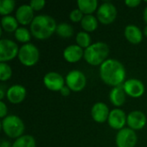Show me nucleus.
Instances as JSON below:
<instances>
[{"label": "nucleus", "instance_id": "f257e3e1", "mask_svg": "<svg viewBox=\"0 0 147 147\" xmlns=\"http://www.w3.org/2000/svg\"><path fill=\"white\" fill-rule=\"evenodd\" d=\"M100 77L108 85L121 86L126 78L124 65L115 59H109L100 65Z\"/></svg>", "mask_w": 147, "mask_h": 147}, {"label": "nucleus", "instance_id": "f03ea898", "mask_svg": "<svg viewBox=\"0 0 147 147\" xmlns=\"http://www.w3.org/2000/svg\"><path fill=\"white\" fill-rule=\"evenodd\" d=\"M55 20L48 15L36 16L30 24L31 34L38 40H46L51 37L57 29Z\"/></svg>", "mask_w": 147, "mask_h": 147}, {"label": "nucleus", "instance_id": "7ed1b4c3", "mask_svg": "<svg viewBox=\"0 0 147 147\" xmlns=\"http://www.w3.org/2000/svg\"><path fill=\"white\" fill-rule=\"evenodd\" d=\"M109 54V47L104 42H96L84 49V58L89 65L96 66L105 62Z\"/></svg>", "mask_w": 147, "mask_h": 147}, {"label": "nucleus", "instance_id": "20e7f679", "mask_svg": "<svg viewBox=\"0 0 147 147\" xmlns=\"http://www.w3.org/2000/svg\"><path fill=\"white\" fill-rule=\"evenodd\" d=\"M2 128L3 133L11 139H18L22 136L25 126L23 121L17 115H7L2 121Z\"/></svg>", "mask_w": 147, "mask_h": 147}, {"label": "nucleus", "instance_id": "39448f33", "mask_svg": "<svg viewBox=\"0 0 147 147\" xmlns=\"http://www.w3.org/2000/svg\"><path fill=\"white\" fill-rule=\"evenodd\" d=\"M17 57L23 65L33 66L39 61L40 52L36 46L32 43H27L21 47Z\"/></svg>", "mask_w": 147, "mask_h": 147}, {"label": "nucleus", "instance_id": "423d86ee", "mask_svg": "<svg viewBox=\"0 0 147 147\" xmlns=\"http://www.w3.org/2000/svg\"><path fill=\"white\" fill-rule=\"evenodd\" d=\"M117 17L116 7L110 2H105L97 9L96 18L98 22L102 24L108 25L115 21Z\"/></svg>", "mask_w": 147, "mask_h": 147}, {"label": "nucleus", "instance_id": "0eeeda50", "mask_svg": "<svg viewBox=\"0 0 147 147\" xmlns=\"http://www.w3.org/2000/svg\"><path fill=\"white\" fill-rule=\"evenodd\" d=\"M85 75L78 70L71 71L65 77L66 86L74 92H79L83 90L86 85Z\"/></svg>", "mask_w": 147, "mask_h": 147}, {"label": "nucleus", "instance_id": "6e6552de", "mask_svg": "<svg viewBox=\"0 0 147 147\" xmlns=\"http://www.w3.org/2000/svg\"><path fill=\"white\" fill-rule=\"evenodd\" d=\"M20 48L13 40L2 39L0 40V61L6 62L18 56Z\"/></svg>", "mask_w": 147, "mask_h": 147}, {"label": "nucleus", "instance_id": "1a4fd4ad", "mask_svg": "<svg viewBox=\"0 0 147 147\" xmlns=\"http://www.w3.org/2000/svg\"><path fill=\"white\" fill-rule=\"evenodd\" d=\"M138 137L135 131L131 128H122L118 131L116 134V146L117 147H134L137 144Z\"/></svg>", "mask_w": 147, "mask_h": 147}, {"label": "nucleus", "instance_id": "9d476101", "mask_svg": "<svg viewBox=\"0 0 147 147\" xmlns=\"http://www.w3.org/2000/svg\"><path fill=\"white\" fill-rule=\"evenodd\" d=\"M43 82L45 86L52 91H60L65 86V79L63 77L55 71H50L44 76Z\"/></svg>", "mask_w": 147, "mask_h": 147}, {"label": "nucleus", "instance_id": "9b49d317", "mask_svg": "<svg viewBox=\"0 0 147 147\" xmlns=\"http://www.w3.org/2000/svg\"><path fill=\"white\" fill-rule=\"evenodd\" d=\"M123 89L126 94L133 98H139L145 93L144 84L136 78L127 80L123 84Z\"/></svg>", "mask_w": 147, "mask_h": 147}, {"label": "nucleus", "instance_id": "f8f14e48", "mask_svg": "<svg viewBox=\"0 0 147 147\" xmlns=\"http://www.w3.org/2000/svg\"><path fill=\"white\" fill-rule=\"evenodd\" d=\"M127 115L125 112L120 109H115L110 111L108 121L109 125L115 130H121L124 128L125 124L127 123Z\"/></svg>", "mask_w": 147, "mask_h": 147}, {"label": "nucleus", "instance_id": "ddd939ff", "mask_svg": "<svg viewBox=\"0 0 147 147\" xmlns=\"http://www.w3.org/2000/svg\"><path fill=\"white\" fill-rule=\"evenodd\" d=\"M127 124L128 125L129 128L134 131L140 130L146 124V116L141 111H132L127 117Z\"/></svg>", "mask_w": 147, "mask_h": 147}, {"label": "nucleus", "instance_id": "4468645a", "mask_svg": "<svg viewBox=\"0 0 147 147\" xmlns=\"http://www.w3.org/2000/svg\"><path fill=\"white\" fill-rule=\"evenodd\" d=\"M34 17V10L29 4H22L16 11V18L18 23L23 26L31 24Z\"/></svg>", "mask_w": 147, "mask_h": 147}, {"label": "nucleus", "instance_id": "2eb2a0df", "mask_svg": "<svg viewBox=\"0 0 147 147\" xmlns=\"http://www.w3.org/2000/svg\"><path fill=\"white\" fill-rule=\"evenodd\" d=\"M27 90L26 89L20 84H15L10 86L6 92L7 99L9 102L13 104L21 103L26 97Z\"/></svg>", "mask_w": 147, "mask_h": 147}, {"label": "nucleus", "instance_id": "dca6fc26", "mask_svg": "<svg viewBox=\"0 0 147 147\" xmlns=\"http://www.w3.org/2000/svg\"><path fill=\"white\" fill-rule=\"evenodd\" d=\"M110 111L109 107L103 102H96L91 109V116L96 122L103 123L108 121Z\"/></svg>", "mask_w": 147, "mask_h": 147}, {"label": "nucleus", "instance_id": "f3484780", "mask_svg": "<svg viewBox=\"0 0 147 147\" xmlns=\"http://www.w3.org/2000/svg\"><path fill=\"white\" fill-rule=\"evenodd\" d=\"M84 54V51L78 45H70L66 47L63 52L64 59L69 63L78 62Z\"/></svg>", "mask_w": 147, "mask_h": 147}, {"label": "nucleus", "instance_id": "a211bd4d", "mask_svg": "<svg viewBox=\"0 0 147 147\" xmlns=\"http://www.w3.org/2000/svg\"><path fill=\"white\" fill-rule=\"evenodd\" d=\"M124 34L126 39L132 44H140L143 40L144 34L136 25H127L125 28Z\"/></svg>", "mask_w": 147, "mask_h": 147}, {"label": "nucleus", "instance_id": "6ab92c4d", "mask_svg": "<svg viewBox=\"0 0 147 147\" xmlns=\"http://www.w3.org/2000/svg\"><path fill=\"white\" fill-rule=\"evenodd\" d=\"M126 92L123 89V86L114 87L109 93L110 102L116 107H121L126 102Z\"/></svg>", "mask_w": 147, "mask_h": 147}, {"label": "nucleus", "instance_id": "aec40b11", "mask_svg": "<svg viewBox=\"0 0 147 147\" xmlns=\"http://www.w3.org/2000/svg\"><path fill=\"white\" fill-rule=\"evenodd\" d=\"M78 6L84 14L92 15L97 9L98 2L96 0H78Z\"/></svg>", "mask_w": 147, "mask_h": 147}, {"label": "nucleus", "instance_id": "412c9836", "mask_svg": "<svg viewBox=\"0 0 147 147\" xmlns=\"http://www.w3.org/2000/svg\"><path fill=\"white\" fill-rule=\"evenodd\" d=\"M18 22L16 17L12 16H3L1 19V25L2 28L8 33H12L16 32V29L19 28L18 27Z\"/></svg>", "mask_w": 147, "mask_h": 147}, {"label": "nucleus", "instance_id": "4be33fe9", "mask_svg": "<svg viewBox=\"0 0 147 147\" xmlns=\"http://www.w3.org/2000/svg\"><path fill=\"white\" fill-rule=\"evenodd\" d=\"M81 26L85 32H93L98 27V20L93 15H85L81 22Z\"/></svg>", "mask_w": 147, "mask_h": 147}, {"label": "nucleus", "instance_id": "5701e85b", "mask_svg": "<svg viewBox=\"0 0 147 147\" xmlns=\"http://www.w3.org/2000/svg\"><path fill=\"white\" fill-rule=\"evenodd\" d=\"M35 140L31 135H22L12 144V147H35Z\"/></svg>", "mask_w": 147, "mask_h": 147}, {"label": "nucleus", "instance_id": "b1692460", "mask_svg": "<svg viewBox=\"0 0 147 147\" xmlns=\"http://www.w3.org/2000/svg\"><path fill=\"white\" fill-rule=\"evenodd\" d=\"M56 33L59 37L69 38L73 35L74 30H73V28L71 25H70L66 22H62L57 26Z\"/></svg>", "mask_w": 147, "mask_h": 147}, {"label": "nucleus", "instance_id": "393cba45", "mask_svg": "<svg viewBox=\"0 0 147 147\" xmlns=\"http://www.w3.org/2000/svg\"><path fill=\"white\" fill-rule=\"evenodd\" d=\"M76 41L77 45L79 46L81 48H88L91 45V38L89 33L85 31H81L78 32L77 36H76Z\"/></svg>", "mask_w": 147, "mask_h": 147}, {"label": "nucleus", "instance_id": "a878e982", "mask_svg": "<svg viewBox=\"0 0 147 147\" xmlns=\"http://www.w3.org/2000/svg\"><path fill=\"white\" fill-rule=\"evenodd\" d=\"M15 38L17 41L27 44L31 39V32L24 27H20L15 32Z\"/></svg>", "mask_w": 147, "mask_h": 147}, {"label": "nucleus", "instance_id": "bb28decb", "mask_svg": "<svg viewBox=\"0 0 147 147\" xmlns=\"http://www.w3.org/2000/svg\"><path fill=\"white\" fill-rule=\"evenodd\" d=\"M16 2L14 0H1L0 1V14L3 16H9L14 10Z\"/></svg>", "mask_w": 147, "mask_h": 147}, {"label": "nucleus", "instance_id": "cd10ccee", "mask_svg": "<svg viewBox=\"0 0 147 147\" xmlns=\"http://www.w3.org/2000/svg\"><path fill=\"white\" fill-rule=\"evenodd\" d=\"M12 76V69L11 67L4 63V62H1L0 63V80L4 82L9 80Z\"/></svg>", "mask_w": 147, "mask_h": 147}, {"label": "nucleus", "instance_id": "c85d7f7f", "mask_svg": "<svg viewBox=\"0 0 147 147\" xmlns=\"http://www.w3.org/2000/svg\"><path fill=\"white\" fill-rule=\"evenodd\" d=\"M84 16V13L79 9H75L70 13V19L73 22H81Z\"/></svg>", "mask_w": 147, "mask_h": 147}, {"label": "nucleus", "instance_id": "c756f323", "mask_svg": "<svg viewBox=\"0 0 147 147\" xmlns=\"http://www.w3.org/2000/svg\"><path fill=\"white\" fill-rule=\"evenodd\" d=\"M29 5L33 9L34 11H39L45 7L46 1L45 0H32L29 3Z\"/></svg>", "mask_w": 147, "mask_h": 147}, {"label": "nucleus", "instance_id": "7c9ffc66", "mask_svg": "<svg viewBox=\"0 0 147 147\" xmlns=\"http://www.w3.org/2000/svg\"><path fill=\"white\" fill-rule=\"evenodd\" d=\"M7 112H8V109L6 104L3 101H0V117L2 119L5 118L7 116Z\"/></svg>", "mask_w": 147, "mask_h": 147}, {"label": "nucleus", "instance_id": "2f4dec72", "mask_svg": "<svg viewBox=\"0 0 147 147\" xmlns=\"http://www.w3.org/2000/svg\"><path fill=\"white\" fill-rule=\"evenodd\" d=\"M125 3L130 8H135L141 3V1L140 0H127Z\"/></svg>", "mask_w": 147, "mask_h": 147}, {"label": "nucleus", "instance_id": "473e14b6", "mask_svg": "<svg viewBox=\"0 0 147 147\" xmlns=\"http://www.w3.org/2000/svg\"><path fill=\"white\" fill-rule=\"evenodd\" d=\"M59 92H60V94H61L63 96H69V95H70V93H71V90H70L66 85H65V86L61 89V90H60Z\"/></svg>", "mask_w": 147, "mask_h": 147}, {"label": "nucleus", "instance_id": "72a5a7b5", "mask_svg": "<svg viewBox=\"0 0 147 147\" xmlns=\"http://www.w3.org/2000/svg\"><path fill=\"white\" fill-rule=\"evenodd\" d=\"M0 147H12V144H10L7 140H2L0 144Z\"/></svg>", "mask_w": 147, "mask_h": 147}, {"label": "nucleus", "instance_id": "f704fd0d", "mask_svg": "<svg viewBox=\"0 0 147 147\" xmlns=\"http://www.w3.org/2000/svg\"><path fill=\"white\" fill-rule=\"evenodd\" d=\"M3 97H4V89L3 86H1L0 87V100L3 101Z\"/></svg>", "mask_w": 147, "mask_h": 147}, {"label": "nucleus", "instance_id": "c9c22d12", "mask_svg": "<svg viewBox=\"0 0 147 147\" xmlns=\"http://www.w3.org/2000/svg\"><path fill=\"white\" fill-rule=\"evenodd\" d=\"M144 20L146 22L147 25V6L145 8V10H144Z\"/></svg>", "mask_w": 147, "mask_h": 147}, {"label": "nucleus", "instance_id": "e433bc0d", "mask_svg": "<svg viewBox=\"0 0 147 147\" xmlns=\"http://www.w3.org/2000/svg\"><path fill=\"white\" fill-rule=\"evenodd\" d=\"M143 34H145V36H146L147 37V25L145 27V28H144V32H143Z\"/></svg>", "mask_w": 147, "mask_h": 147}]
</instances>
